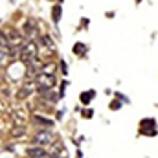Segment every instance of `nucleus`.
Returning a JSON list of instances; mask_svg holds the SVG:
<instances>
[{
    "label": "nucleus",
    "instance_id": "nucleus-1",
    "mask_svg": "<svg viewBox=\"0 0 158 158\" xmlns=\"http://www.w3.org/2000/svg\"><path fill=\"white\" fill-rule=\"evenodd\" d=\"M37 52H39V50H37L35 40L28 39V40L22 44V48H20V61H22V63H28V64L35 63V61H37Z\"/></svg>",
    "mask_w": 158,
    "mask_h": 158
},
{
    "label": "nucleus",
    "instance_id": "nucleus-2",
    "mask_svg": "<svg viewBox=\"0 0 158 158\" xmlns=\"http://www.w3.org/2000/svg\"><path fill=\"white\" fill-rule=\"evenodd\" d=\"M35 85H37V92H46V90H50V88L55 86V77H53V74H44V72H40L39 75H35Z\"/></svg>",
    "mask_w": 158,
    "mask_h": 158
},
{
    "label": "nucleus",
    "instance_id": "nucleus-3",
    "mask_svg": "<svg viewBox=\"0 0 158 158\" xmlns=\"http://www.w3.org/2000/svg\"><path fill=\"white\" fill-rule=\"evenodd\" d=\"M31 143L33 145H50V143H53V134L50 132V130H39V132L31 138Z\"/></svg>",
    "mask_w": 158,
    "mask_h": 158
},
{
    "label": "nucleus",
    "instance_id": "nucleus-4",
    "mask_svg": "<svg viewBox=\"0 0 158 158\" xmlns=\"http://www.w3.org/2000/svg\"><path fill=\"white\" fill-rule=\"evenodd\" d=\"M37 90V85L35 81H26V83H22V86H20V90L17 92V98L18 99H26L30 94H33Z\"/></svg>",
    "mask_w": 158,
    "mask_h": 158
},
{
    "label": "nucleus",
    "instance_id": "nucleus-5",
    "mask_svg": "<svg viewBox=\"0 0 158 158\" xmlns=\"http://www.w3.org/2000/svg\"><path fill=\"white\" fill-rule=\"evenodd\" d=\"M26 154H28L30 158H44V156H48L46 151L40 147V145H31V147H28Z\"/></svg>",
    "mask_w": 158,
    "mask_h": 158
},
{
    "label": "nucleus",
    "instance_id": "nucleus-6",
    "mask_svg": "<svg viewBox=\"0 0 158 158\" xmlns=\"http://www.w3.org/2000/svg\"><path fill=\"white\" fill-rule=\"evenodd\" d=\"M33 123H35V125H39V127H52V125H53L52 120L43 118V116H39V114L33 116Z\"/></svg>",
    "mask_w": 158,
    "mask_h": 158
},
{
    "label": "nucleus",
    "instance_id": "nucleus-7",
    "mask_svg": "<svg viewBox=\"0 0 158 158\" xmlns=\"http://www.w3.org/2000/svg\"><path fill=\"white\" fill-rule=\"evenodd\" d=\"M22 31H24V33H26V35H28V37H33V35H35V33H37V26L33 24L31 20H28V22H26V24L22 26Z\"/></svg>",
    "mask_w": 158,
    "mask_h": 158
},
{
    "label": "nucleus",
    "instance_id": "nucleus-8",
    "mask_svg": "<svg viewBox=\"0 0 158 158\" xmlns=\"http://www.w3.org/2000/svg\"><path fill=\"white\" fill-rule=\"evenodd\" d=\"M92 98H96V90H86L81 94V103L83 105H88V103L92 101Z\"/></svg>",
    "mask_w": 158,
    "mask_h": 158
},
{
    "label": "nucleus",
    "instance_id": "nucleus-9",
    "mask_svg": "<svg viewBox=\"0 0 158 158\" xmlns=\"http://www.w3.org/2000/svg\"><path fill=\"white\" fill-rule=\"evenodd\" d=\"M61 15H63V8L61 6H53V9H52V18H53V22H59L61 20Z\"/></svg>",
    "mask_w": 158,
    "mask_h": 158
},
{
    "label": "nucleus",
    "instance_id": "nucleus-10",
    "mask_svg": "<svg viewBox=\"0 0 158 158\" xmlns=\"http://www.w3.org/2000/svg\"><path fill=\"white\" fill-rule=\"evenodd\" d=\"M44 94V99L48 101V103H57L61 98H59V94H53V92H50V90H46V92H43Z\"/></svg>",
    "mask_w": 158,
    "mask_h": 158
},
{
    "label": "nucleus",
    "instance_id": "nucleus-11",
    "mask_svg": "<svg viewBox=\"0 0 158 158\" xmlns=\"http://www.w3.org/2000/svg\"><path fill=\"white\" fill-rule=\"evenodd\" d=\"M74 53H75V55H85V53H86V46L83 43H75L74 44Z\"/></svg>",
    "mask_w": 158,
    "mask_h": 158
},
{
    "label": "nucleus",
    "instance_id": "nucleus-12",
    "mask_svg": "<svg viewBox=\"0 0 158 158\" xmlns=\"http://www.w3.org/2000/svg\"><path fill=\"white\" fill-rule=\"evenodd\" d=\"M140 132L145 134V136H156V129H154V127H142Z\"/></svg>",
    "mask_w": 158,
    "mask_h": 158
},
{
    "label": "nucleus",
    "instance_id": "nucleus-13",
    "mask_svg": "<svg viewBox=\"0 0 158 158\" xmlns=\"http://www.w3.org/2000/svg\"><path fill=\"white\" fill-rule=\"evenodd\" d=\"M140 125H142V127H154V125H156V121H154L153 118H147V120H142Z\"/></svg>",
    "mask_w": 158,
    "mask_h": 158
},
{
    "label": "nucleus",
    "instance_id": "nucleus-14",
    "mask_svg": "<svg viewBox=\"0 0 158 158\" xmlns=\"http://www.w3.org/2000/svg\"><path fill=\"white\" fill-rule=\"evenodd\" d=\"M24 132H26V129H24V127H15V129L11 130V134H13V136H22Z\"/></svg>",
    "mask_w": 158,
    "mask_h": 158
},
{
    "label": "nucleus",
    "instance_id": "nucleus-15",
    "mask_svg": "<svg viewBox=\"0 0 158 158\" xmlns=\"http://www.w3.org/2000/svg\"><path fill=\"white\" fill-rule=\"evenodd\" d=\"M8 50H9V48H0V63H4L6 55H8Z\"/></svg>",
    "mask_w": 158,
    "mask_h": 158
},
{
    "label": "nucleus",
    "instance_id": "nucleus-16",
    "mask_svg": "<svg viewBox=\"0 0 158 158\" xmlns=\"http://www.w3.org/2000/svg\"><path fill=\"white\" fill-rule=\"evenodd\" d=\"M94 116V111H90V108H85L83 111V118H86V120H90Z\"/></svg>",
    "mask_w": 158,
    "mask_h": 158
},
{
    "label": "nucleus",
    "instance_id": "nucleus-17",
    "mask_svg": "<svg viewBox=\"0 0 158 158\" xmlns=\"http://www.w3.org/2000/svg\"><path fill=\"white\" fill-rule=\"evenodd\" d=\"M43 44H44V46H53V43H52V37L44 35V37H43Z\"/></svg>",
    "mask_w": 158,
    "mask_h": 158
},
{
    "label": "nucleus",
    "instance_id": "nucleus-18",
    "mask_svg": "<svg viewBox=\"0 0 158 158\" xmlns=\"http://www.w3.org/2000/svg\"><path fill=\"white\" fill-rule=\"evenodd\" d=\"M120 107H121V103H120V101H112V103H111V108H112V111H118Z\"/></svg>",
    "mask_w": 158,
    "mask_h": 158
},
{
    "label": "nucleus",
    "instance_id": "nucleus-19",
    "mask_svg": "<svg viewBox=\"0 0 158 158\" xmlns=\"http://www.w3.org/2000/svg\"><path fill=\"white\" fill-rule=\"evenodd\" d=\"M61 70H63V74L66 75V72H68V68H66V63H64V61H61Z\"/></svg>",
    "mask_w": 158,
    "mask_h": 158
},
{
    "label": "nucleus",
    "instance_id": "nucleus-20",
    "mask_svg": "<svg viewBox=\"0 0 158 158\" xmlns=\"http://www.w3.org/2000/svg\"><path fill=\"white\" fill-rule=\"evenodd\" d=\"M48 158H59V156H48Z\"/></svg>",
    "mask_w": 158,
    "mask_h": 158
},
{
    "label": "nucleus",
    "instance_id": "nucleus-21",
    "mask_svg": "<svg viewBox=\"0 0 158 158\" xmlns=\"http://www.w3.org/2000/svg\"><path fill=\"white\" fill-rule=\"evenodd\" d=\"M136 2H142V0H136Z\"/></svg>",
    "mask_w": 158,
    "mask_h": 158
}]
</instances>
